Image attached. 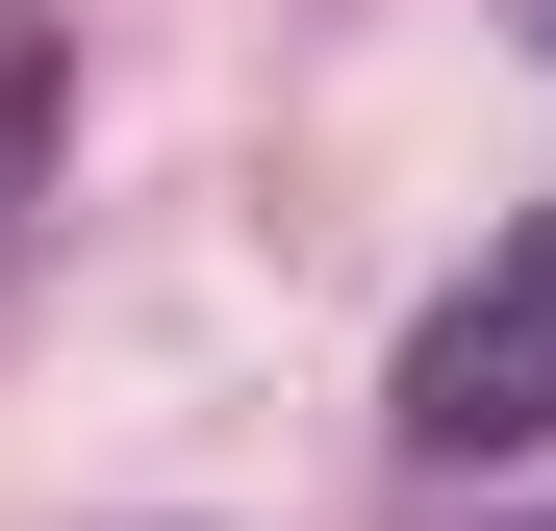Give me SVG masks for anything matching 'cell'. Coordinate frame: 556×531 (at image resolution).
<instances>
[{"label": "cell", "mask_w": 556, "mask_h": 531, "mask_svg": "<svg viewBox=\"0 0 556 531\" xmlns=\"http://www.w3.org/2000/svg\"><path fill=\"white\" fill-rule=\"evenodd\" d=\"M531 430H556V203L405 329V456H531Z\"/></svg>", "instance_id": "obj_1"}, {"label": "cell", "mask_w": 556, "mask_h": 531, "mask_svg": "<svg viewBox=\"0 0 556 531\" xmlns=\"http://www.w3.org/2000/svg\"><path fill=\"white\" fill-rule=\"evenodd\" d=\"M0 127H26V76H0Z\"/></svg>", "instance_id": "obj_2"}, {"label": "cell", "mask_w": 556, "mask_h": 531, "mask_svg": "<svg viewBox=\"0 0 556 531\" xmlns=\"http://www.w3.org/2000/svg\"><path fill=\"white\" fill-rule=\"evenodd\" d=\"M531 51H556V0H531Z\"/></svg>", "instance_id": "obj_3"}, {"label": "cell", "mask_w": 556, "mask_h": 531, "mask_svg": "<svg viewBox=\"0 0 556 531\" xmlns=\"http://www.w3.org/2000/svg\"><path fill=\"white\" fill-rule=\"evenodd\" d=\"M531 531H556V506H531Z\"/></svg>", "instance_id": "obj_4"}]
</instances>
